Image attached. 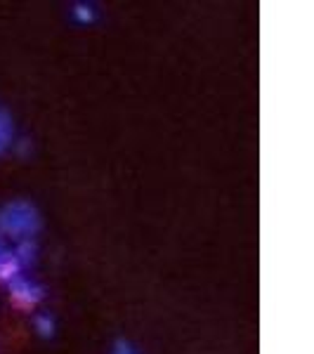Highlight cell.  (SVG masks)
<instances>
[{"label": "cell", "mask_w": 314, "mask_h": 354, "mask_svg": "<svg viewBox=\"0 0 314 354\" xmlns=\"http://www.w3.org/2000/svg\"><path fill=\"white\" fill-rule=\"evenodd\" d=\"M43 218L38 208L26 198H12V201L0 205V232L12 239H31L41 232Z\"/></svg>", "instance_id": "obj_1"}, {"label": "cell", "mask_w": 314, "mask_h": 354, "mask_svg": "<svg viewBox=\"0 0 314 354\" xmlns=\"http://www.w3.org/2000/svg\"><path fill=\"white\" fill-rule=\"evenodd\" d=\"M8 288H10L12 300L21 307H33L45 298V288L38 281H33V279L24 277V274L15 277L12 281L8 283Z\"/></svg>", "instance_id": "obj_2"}, {"label": "cell", "mask_w": 314, "mask_h": 354, "mask_svg": "<svg viewBox=\"0 0 314 354\" xmlns=\"http://www.w3.org/2000/svg\"><path fill=\"white\" fill-rule=\"evenodd\" d=\"M19 274H21V267H19V262H17L12 250H8V248L0 250V281L10 283L15 277H19Z\"/></svg>", "instance_id": "obj_3"}, {"label": "cell", "mask_w": 314, "mask_h": 354, "mask_svg": "<svg viewBox=\"0 0 314 354\" xmlns=\"http://www.w3.org/2000/svg\"><path fill=\"white\" fill-rule=\"evenodd\" d=\"M15 258L19 262V267L24 270V267H31L36 265L38 260V245L31 241V239H21L19 243H17L15 248Z\"/></svg>", "instance_id": "obj_4"}, {"label": "cell", "mask_w": 314, "mask_h": 354, "mask_svg": "<svg viewBox=\"0 0 314 354\" xmlns=\"http://www.w3.org/2000/svg\"><path fill=\"white\" fill-rule=\"evenodd\" d=\"M33 328H36L38 338H43V340H53V338H55V333H57V322H55L53 314H48V312H38L36 317H33Z\"/></svg>", "instance_id": "obj_5"}, {"label": "cell", "mask_w": 314, "mask_h": 354, "mask_svg": "<svg viewBox=\"0 0 314 354\" xmlns=\"http://www.w3.org/2000/svg\"><path fill=\"white\" fill-rule=\"evenodd\" d=\"M71 17L76 24H93V21L97 19V8L93 3H85V0H78V3L71 5Z\"/></svg>", "instance_id": "obj_6"}, {"label": "cell", "mask_w": 314, "mask_h": 354, "mask_svg": "<svg viewBox=\"0 0 314 354\" xmlns=\"http://www.w3.org/2000/svg\"><path fill=\"white\" fill-rule=\"evenodd\" d=\"M15 137V123H12V116H10V111L5 109L3 104H0V140L5 142V145H10Z\"/></svg>", "instance_id": "obj_7"}, {"label": "cell", "mask_w": 314, "mask_h": 354, "mask_svg": "<svg viewBox=\"0 0 314 354\" xmlns=\"http://www.w3.org/2000/svg\"><path fill=\"white\" fill-rule=\"evenodd\" d=\"M111 354H140V352H137V347H135L130 340L118 338V340L111 345Z\"/></svg>", "instance_id": "obj_8"}, {"label": "cell", "mask_w": 314, "mask_h": 354, "mask_svg": "<svg viewBox=\"0 0 314 354\" xmlns=\"http://www.w3.org/2000/svg\"><path fill=\"white\" fill-rule=\"evenodd\" d=\"M15 149H17V156L28 158L33 153V145H31V140H28V137H21V140L15 145Z\"/></svg>", "instance_id": "obj_9"}, {"label": "cell", "mask_w": 314, "mask_h": 354, "mask_svg": "<svg viewBox=\"0 0 314 354\" xmlns=\"http://www.w3.org/2000/svg\"><path fill=\"white\" fill-rule=\"evenodd\" d=\"M5 149H8V145H5V142H3V140H0V153H3Z\"/></svg>", "instance_id": "obj_10"}, {"label": "cell", "mask_w": 314, "mask_h": 354, "mask_svg": "<svg viewBox=\"0 0 314 354\" xmlns=\"http://www.w3.org/2000/svg\"><path fill=\"white\" fill-rule=\"evenodd\" d=\"M0 250H5V245H3V239H0Z\"/></svg>", "instance_id": "obj_11"}]
</instances>
